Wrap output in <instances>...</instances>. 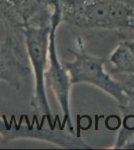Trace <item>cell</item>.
I'll return each instance as SVG.
<instances>
[{
	"mask_svg": "<svg viewBox=\"0 0 134 150\" xmlns=\"http://www.w3.org/2000/svg\"><path fill=\"white\" fill-rule=\"evenodd\" d=\"M0 25H3V24H2V22H1V21H0Z\"/></svg>",
	"mask_w": 134,
	"mask_h": 150,
	"instance_id": "10",
	"label": "cell"
},
{
	"mask_svg": "<svg viewBox=\"0 0 134 150\" xmlns=\"http://www.w3.org/2000/svg\"><path fill=\"white\" fill-rule=\"evenodd\" d=\"M51 14L52 9L32 22L26 24L20 29V32L22 34L26 57L33 76V96L31 106L36 114L40 115L43 120L53 125L57 122H55L46 91V70L48 66Z\"/></svg>",
	"mask_w": 134,
	"mask_h": 150,
	"instance_id": "2",
	"label": "cell"
},
{
	"mask_svg": "<svg viewBox=\"0 0 134 150\" xmlns=\"http://www.w3.org/2000/svg\"><path fill=\"white\" fill-rule=\"evenodd\" d=\"M62 23L79 29L134 32V0H53Z\"/></svg>",
	"mask_w": 134,
	"mask_h": 150,
	"instance_id": "1",
	"label": "cell"
},
{
	"mask_svg": "<svg viewBox=\"0 0 134 150\" xmlns=\"http://www.w3.org/2000/svg\"><path fill=\"white\" fill-rule=\"evenodd\" d=\"M62 23L58 8L52 4L51 14V31L49 53H48V66L46 70V85L51 90L59 106L63 116L62 125L69 131L74 132L71 112V88L73 86L68 70L63 61L60 60L57 48V31Z\"/></svg>",
	"mask_w": 134,
	"mask_h": 150,
	"instance_id": "5",
	"label": "cell"
},
{
	"mask_svg": "<svg viewBox=\"0 0 134 150\" xmlns=\"http://www.w3.org/2000/svg\"><path fill=\"white\" fill-rule=\"evenodd\" d=\"M76 42V49H69L73 59L63 61L72 84H89L111 96L118 105L122 104L127 91L119 79L106 70L104 58L90 54L81 38H77Z\"/></svg>",
	"mask_w": 134,
	"mask_h": 150,
	"instance_id": "3",
	"label": "cell"
},
{
	"mask_svg": "<svg viewBox=\"0 0 134 150\" xmlns=\"http://www.w3.org/2000/svg\"><path fill=\"white\" fill-rule=\"evenodd\" d=\"M5 34L0 38V81L19 90L31 73L25 60L26 52L16 35L17 30L4 26Z\"/></svg>",
	"mask_w": 134,
	"mask_h": 150,
	"instance_id": "6",
	"label": "cell"
},
{
	"mask_svg": "<svg viewBox=\"0 0 134 150\" xmlns=\"http://www.w3.org/2000/svg\"><path fill=\"white\" fill-rule=\"evenodd\" d=\"M119 81L127 90L134 92V75H118Z\"/></svg>",
	"mask_w": 134,
	"mask_h": 150,
	"instance_id": "9",
	"label": "cell"
},
{
	"mask_svg": "<svg viewBox=\"0 0 134 150\" xmlns=\"http://www.w3.org/2000/svg\"><path fill=\"white\" fill-rule=\"evenodd\" d=\"M53 0H0V21L3 26L20 31L26 24L50 12Z\"/></svg>",
	"mask_w": 134,
	"mask_h": 150,
	"instance_id": "7",
	"label": "cell"
},
{
	"mask_svg": "<svg viewBox=\"0 0 134 150\" xmlns=\"http://www.w3.org/2000/svg\"><path fill=\"white\" fill-rule=\"evenodd\" d=\"M110 72L115 75H134V39L121 36L109 55Z\"/></svg>",
	"mask_w": 134,
	"mask_h": 150,
	"instance_id": "8",
	"label": "cell"
},
{
	"mask_svg": "<svg viewBox=\"0 0 134 150\" xmlns=\"http://www.w3.org/2000/svg\"><path fill=\"white\" fill-rule=\"evenodd\" d=\"M0 136L4 142L16 139H33L47 142L59 148L66 149H89L90 144L81 137L67 129L60 123L50 124L43 120L42 122H28L9 120L0 114Z\"/></svg>",
	"mask_w": 134,
	"mask_h": 150,
	"instance_id": "4",
	"label": "cell"
}]
</instances>
